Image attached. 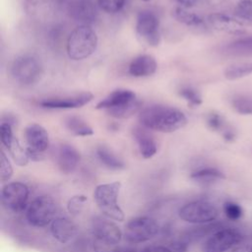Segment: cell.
I'll return each instance as SVG.
<instances>
[{
    "label": "cell",
    "instance_id": "cell-4",
    "mask_svg": "<svg viewBox=\"0 0 252 252\" xmlns=\"http://www.w3.org/2000/svg\"><path fill=\"white\" fill-rule=\"evenodd\" d=\"M120 188L121 183L119 181L99 184L94 189V199L104 217L110 220L123 221L125 216L117 202Z\"/></svg>",
    "mask_w": 252,
    "mask_h": 252
},
{
    "label": "cell",
    "instance_id": "cell-7",
    "mask_svg": "<svg viewBox=\"0 0 252 252\" xmlns=\"http://www.w3.org/2000/svg\"><path fill=\"white\" fill-rule=\"evenodd\" d=\"M178 215L186 222L202 224L214 221L219 216V210L209 201L198 200L181 207Z\"/></svg>",
    "mask_w": 252,
    "mask_h": 252
},
{
    "label": "cell",
    "instance_id": "cell-19",
    "mask_svg": "<svg viewBox=\"0 0 252 252\" xmlns=\"http://www.w3.org/2000/svg\"><path fill=\"white\" fill-rule=\"evenodd\" d=\"M158 68L157 61L154 56L149 54H142L135 57L128 67V73L137 78L148 77L156 73Z\"/></svg>",
    "mask_w": 252,
    "mask_h": 252
},
{
    "label": "cell",
    "instance_id": "cell-35",
    "mask_svg": "<svg viewBox=\"0 0 252 252\" xmlns=\"http://www.w3.org/2000/svg\"><path fill=\"white\" fill-rule=\"evenodd\" d=\"M0 175L2 182L10 180L13 175V167L3 151H1L0 154Z\"/></svg>",
    "mask_w": 252,
    "mask_h": 252
},
{
    "label": "cell",
    "instance_id": "cell-23",
    "mask_svg": "<svg viewBox=\"0 0 252 252\" xmlns=\"http://www.w3.org/2000/svg\"><path fill=\"white\" fill-rule=\"evenodd\" d=\"M173 17L176 19V21L187 27L195 29L205 28V22L201 17L192 12L187 11L183 7H176L173 11Z\"/></svg>",
    "mask_w": 252,
    "mask_h": 252
},
{
    "label": "cell",
    "instance_id": "cell-33",
    "mask_svg": "<svg viewBox=\"0 0 252 252\" xmlns=\"http://www.w3.org/2000/svg\"><path fill=\"white\" fill-rule=\"evenodd\" d=\"M234 13L239 19L252 22V0L239 1L235 7Z\"/></svg>",
    "mask_w": 252,
    "mask_h": 252
},
{
    "label": "cell",
    "instance_id": "cell-24",
    "mask_svg": "<svg viewBox=\"0 0 252 252\" xmlns=\"http://www.w3.org/2000/svg\"><path fill=\"white\" fill-rule=\"evenodd\" d=\"M190 177L198 183L202 184H209L215 182L217 180H220L224 178V174L216 167H202L195 171H193Z\"/></svg>",
    "mask_w": 252,
    "mask_h": 252
},
{
    "label": "cell",
    "instance_id": "cell-9",
    "mask_svg": "<svg viewBox=\"0 0 252 252\" xmlns=\"http://www.w3.org/2000/svg\"><path fill=\"white\" fill-rule=\"evenodd\" d=\"M29 187L22 182H10L5 184L1 190V202L3 207L11 213H21L29 201Z\"/></svg>",
    "mask_w": 252,
    "mask_h": 252
},
{
    "label": "cell",
    "instance_id": "cell-17",
    "mask_svg": "<svg viewBox=\"0 0 252 252\" xmlns=\"http://www.w3.org/2000/svg\"><path fill=\"white\" fill-rule=\"evenodd\" d=\"M80 158V153L73 146L68 144H62L58 148L56 155V162L62 173H72L78 166Z\"/></svg>",
    "mask_w": 252,
    "mask_h": 252
},
{
    "label": "cell",
    "instance_id": "cell-18",
    "mask_svg": "<svg viewBox=\"0 0 252 252\" xmlns=\"http://www.w3.org/2000/svg\"><path fill=\"white\" fill-rule=\"evenodd\" d=\"M208 22L215 30L227 33H242L244 32L243 24L235 18L222 13H214L208 17Z\"/></svg>",
    "mask_w": 252,
    "mask_h": 252
},
{
    "label": "cell",
    "instance_id": "cell-12",
    "mask_svg": "<svg viewBox=\"0 0 252 252\" xmlns=\"http://www.w3.org/2000/svg\"><path fill=\"white\" fill-rule=\"evenodd\" d=\"M92 232L94 241L110 246H117L122 238L120 227L113 221L101 218L93 220Z\"/></svg>",
    "mask_w": 252,
    "mask_h": 252
},
{
    "label": "cell",
    "instance_id": "cell-30",
    "mask_svg": "<svg viewBox=\"0 0 252 252\" xmlns=\"http://www.w3.org/2000/svg\"><path fill=\"white\" fill-rule=\"evenodd\" d=\"M179 95L187 101L191 106H198L202 103V96L200 93L192 87H182L179 91Z\"/></svg>",
    "mask_w": 252,
    "mask_h": 252
},
{
    "label": "cell",
    "instance_id": "cell-27",
    "mask_svg": "<svg viewBox=\"0 0 252 252\" xmlns=\"http://www.w3.org/2000/svg\"><path fill=\"white\" fill-rule=\"evenodd\" d=\"M6 149L9 151L12 158L19 166H26L28 164L30 158L27 153V149H24L22 147V145L16 137L6 147Z\"/></svg>",
    "mask_w": 252,
    "mask_h": 252
},
{
    "label": "cell",
    "instance_id": "cell-5",
    "mask_svg": "<svg viewBox=\"0 0 252 252\" xmlns=\"http://www.w3.org/2000/svg\"><path fill=\"white\" fill-rule=\"evenodd\" d=\"M42 73L43 68L39 59L30 54L17 57L11 66L13 78L24 86H31L36 83L42 76Z\"/></svg>",
    "mask_w": 252,
    "mask_h": 252
},
{
    "label": "cell",
    "instance_id": "cell-37",
    "mask_svg": "<svg viewBox=\"0 0 252 252\" xmlns=\"http://www.w3.org/2000/svg\"><path fill=\"white\" fill-rule=\"evenodd\" d=\"M0 138L2 145L6 148L15 138L12 130V125L9 122L3 121L0 125Z\"/></svg>",
    "mask_w": 252,
    "mask_h": 252
},
{
    "label": "cell",
    "instance_id": "cell-25",
    "mask_svg": "<svg viewBox=\"0 0 252 252\" xmlns=\"http://www.w3.org/2000/svg\"><path fill=\"white\" fill-rule=\"evenodd\" d=\"M65 126L75 136L87 137L94 134L93 128L85 120L78 116H69L66 118Z\"/></svg>",
    "mask_w": 252,
    "mask_h": 252
},
{
    "label": "cell",
    "instance_id": "cell-38",
    "mask_svg": "<svg viewBox=\"0 0 252 252\" xmlns=\"http://www.w3.org/2000/svg\"><path fill=\"white\" fill-rule=\"evenodd\" d=\"M141 252H171L168 247L161 245H151L145 247Z\"/></svg>",
    "mask_w": 252,
    "mask_h": 252
},
{
    "label": "cell",
    "instance_id": "cell-34",
    "mask_svg": "<svg viewBox=\"0 0 252 252\" xmlns=\"http://www.w3.org/2000/svg\"><path fill=\"white\" fill-rule=\"evenodd\" d=\"M126 0H96L98 7L109 14H114L121 11Z\"/></svg>",
    "mask_w": 252,
    "mask_h": 252
},
{
    "label": "cell",
    "instance_id": "cell-41",
    "mask_svg": "<svg viewBox=\"0 0 252 252\" xmlns=\"http://www.w3.org/2000/svg\"><path fill=\"white\" fill-rule=\"evenodd\" d=\"M181 6L185 7V8H189V7H192L196 4L197 0H176Z\"/></svg>",
    "mask_w": 252,
    "mask_h": 252
},
{
    "label": "cell",
    "instance_id": "cell-42",
    "mask_svg": "<svg viewBox=\"0 0 252 252\" xmlns=\"http://www.w3.org/2000/svg\"><path fill=\"white\" fill-rule=\"evenodd\" d=\"M141 1H150V0H141Z\"/></svg>",
    "mask_w": 252,
    "mask_h": 252
},
{
    "label": "cell",
    "instance_id": "cell-26",
    "mask_svg": "<svg viewBox=\"0 0 252 252\" xmlns=\"http://www.w3.org/2000/svg\"><path fill=\"white\" fill-rule=\"evenodd\" d=\"M225 52L231 55H251L252 35L241 37L225 46Z\"/></svg>",
    "mask_w": 252,
    "mask_h": 252
},
{
    "label": "cell",
    "instance_id": "cell-29",
    "mask_svg": "<svg viewBox=\"0 0 252 252\" xmlns=\"http://www.w3.org/2000/svg\"><path fill=\"white\" fill-rule=\"evenodd\" d=\"M207 124L210 129H212L213 131H216V132H220L221 135H223L226 131L231 129L225 123L222 116L217 112H211L208 114Z\"/></svg>",
    "mask_w": 252,
    "mask_h": 252
},
{
    "label": "cell",
    "instance_id": "cell-39",
    "mask_svg": "<svg viewBox=\"0 0 252 252\" xmlns=\"http://www.w3.org/2000/svg\"><path fill=\"white\" fill-rule=\"evenodd\" d=\"M230 252H252V244H243L241 242L234 246Z\"/></svg>",
    "mask_w": 252,
    "mask_h": 252
},
{
    "label": "cell",
    "instance_id": "cell-21",
    "mask_svg": "<svg viewBox=\"0 0 252 252\" xmlns=\"http://www.w3.org/2000/svg\"><path fill=\"white\" fill-rule=\"evenodd\" d=\"M60 0H26L25 9L32 17H47L54 13Z\"/></svg>",
    "mask_w": 252,
    "mask_h": 252
},
{
    "label": "cell",
    "instance_id": "cell-22",
    "mask_svg": "<svg viewBox=\"0 0 252 252\" xmlns=\"http://www.w3.org/2000/svg\"><path fill=\"white\" fill-rule=\"evenodd\" d=\"M96 156L99 161L109 169L119 170L125 167L123 160L120 159L111 150L105 146H99L96 149Z\"/></svg>",
    "mask_w": 252,
    "mask_h": 252
},
{
    "label": "cell",
    "instance_id": "cell-10",
    "mask_svg": "<svg viewBox=\"0 0 252 252\" xmlns=\"http://www.w3.org/2000/svg\"><path fill=\"white\" fill-rule=\"evenodd\" d=\"M136 32L138 36L150 46H158L160 42L159 21L151 11H141L136 20Z\"/></svg>",
    "mask_w": 252,
    "mask_h": 252
},
{
    "label": "cell",
    "instance_id": "cell-31",
    "mask_svg": "<svg viewBox=\"0 0 252 252\" xmlns=\"http://www.w3.org/2000/svg\"><path fill=\"white\" fill-rule=\"evenodd\" d=\"M87 202H88V197L86 195H75L71 197L67 203L68 213L71 216L80 215L83 212Z\"/></svg>",
    "mask_w": 252,
    "mask_h": 252
},
{
    "label": "cell",
    "instance_id": "cell-20",
    "mask_svg": "<svg viewBox=\"0 0 252 252\" xmlns=\"http://www.w3.org/2000/svg\"><path fill=\"white\" fill-rule=\"evenodd\" d=\"M133 136L138 144L139 152L144 158H151L157 154V143L153 136L147 131V128L135 127L133 129Z\"/></svg>",
    "mask_w": 252,
    "mask_h": 252
},
{
    "label": "cell",
    "instance_id": "cell-40",
    "mask_svg": "<svg viewBox=\"0 0 252 252\" xmlns=\"http://www.w3.org/2000/svg\"><path fill=\"white\" fill-rule=\"evenodd\" d=\"M169 249L171 250V252H186L187 247L184 243H175Z\"/></svg>",
    "mask_w": 252,
    "mask_h": 252
},
{
    "label": "cell",
    "instance_id": "cell-28",
    "mask_svg": "<svg viewBox=\"0 0 252 252\" xmlns=\"http://www.w3.org/2000/svg\"><path fill=\"white\" fill-rule=\"evenodd\" d=\"M224 77L227 80H237L252 74V62L231 65L224 70Z\"/></svg>",
    "mask_w": 252,
    "mask_h": 252
},
{
    "label": "cell",
    "instance_id": "cell-11",
    "mask_svg": "<svg viewBox=\"0 0 252 252\" xmlns=\"http://www.w3.org/2000/svg\"><path fill=\"white\" fill-rule=\"evenodd\" d=\"M244 236L235 228L224 227L215 231L205 243V252H225L243 242Z\"/></svg>",
    "mask_w": 252,
    "mask_h": 252
},
{
    "label": "cell",
    "instance_id": "cell-2",
    "mask_svg": "<svg viewBox=\"0 0 252 252\" xmlns=\"http://www.w3.org/2000/svg\"><path fill=\"white\" fill-rule=\"evenodd\" d=\"M141 102L136 94L130 90L119 89L110 93L95 105L96 109L106 110L107 113L118 119H125L133 116L139 111Z\"/></svg>",
    "mask_w": 252,
    "mask_h": 252
},
{
    "label": "cell",
    "instance_id": "cell-3",
    "mask_svg": "<svg viewBox=\"0 0 252 252\" xmlns=\"http://www.w3.org/2000/svg\"><path fill=\"white\" fill-rule=\"evenodd\" d=\"M96 32L89 25L77 27L67 40V54L70 59L78 61L90 57L97 47Z\"/></svg>",
    "mask_w": 252,
    "mask_h": 252
},
{
    "label": "cell",
    "instance_id": "cell-14",
    "mask_svg": "<svg viewBox=\"0 0 252 252\" xmlns=\"http://www.w3.org/2000/svg\"><path fill=\"white\" fill-rule=\"evenodd\" d=\"M97 6L94 0H70L68 12L75 21L82 25H90L97 18Z\"/></svg>",
    "mask_w": 252,
    "mask_h": 252
},
{
    "label": "cell",
    "instance_id": "cell-1",
    "mask_svg": "<svg viewBox=\"0 0 252 252\" xmlns=\"http://www.w3.org/2000/svg\"><path fill=\"white\" fill-rule=\"evenodd\" d=\"M139 121L148 130L172 133L187 124L185 114L172 106L155 104L140 111Z\"/></svg>",
    "mask_w": 252,
    "mask_h": 252
},
{
    "label": "cell",
    "instance_id": "cell-15",
    "mask_svg": "<svg viewBox=\"0 0 252 252\" xmlns=\"http://www.w3.org/2000/svg\"><path fill=\"white\" fill-rule=\"evenodd\" d=\"M25 139L27 148L43 154L49 147V136L44 127L32 123L25 129Z\"/></svg>",
    "mask_w": 252,
    "mask_h": 252
},
{
    "label": "cell",
    "instance_id": "cell-16",
    "mask_svg": "<svg viewBox=\"0 0 252 252\" xmlns=\"http://www.w3.org/2000/svg\"><path fill=\"white\" fill-rule=\"evenodd\" d=\"M50 232L59 243L65 244L71 241L78 233L77 224L66 217L55 218L50 224Z\"/></svg>",
    "mask_w": 252,
    "mask_h": 252
},
{
    "label": "cell",
    "instance_id": "cell-13",
    "mask_svg": "<svg viewBox=\"0 0 252 252\" xmlns=\"http://www.w3.org/2000/svg\"><path fill=\"white\" fill-rule=\"evenodd\" d=\"M93 98H94V95L92 93L85 92V93L75 94L72 95L44 98V99H41L38 102V104L44 108L70 109V108L82 107L85 104H88Z\"/></svg>",
    "mask_w": 252,
    "mask_h": 252
},
{
    "label": "cell",
    "instance_id": "cell-32",
    "mask_svg": "<svg viewBox=\"0 0 252 252\" xmlns=\"http://www.w3.org/2000/svg\"><path fill=\"white\" fill-rule=\"evenodd\" d=\"M232 107L240 114H252V97L248 95H238L231 101Z\"/></svg>",
    "mask_w": 252,
    "mask_h": 252
},
{
    "label": "cell",
    "instance_id": "cell-6",
    "mask_svg": "<svg viewBox=\"0 0 252 252\" xmlns=\"http://www.w3.org/2000/svg\"><path fill=\"white\" fill-rule=\"evenodd\" d=\"M56 211L57 205L54 199L49 195H41L29 205L26 217L32 226L44 227L53 221Z\"/></svg>",
    "mask_w": 252,
    "mask_h": 252
},
{
    "label": "cell",
    "instance_id": "cell-36",
    "mask_svg": "<svg viewBox=\"0 0 252 252\" xmlns=\"http://www.w3.org/2000/svg\"><path fill=\"white\" fill-rule=\"evenodd\" d=\"M223 212L226 218L230 220H237L242 217V208L234 202H225L223 205Z\"/></svg>",
    "mask_w": 252,
    "mask_h": 252
},
{
    "label": "cell",
    "instance_id": "cell-8",
    "mask_svg": "<svg viewBox=\"0 0 252 252\" xmlns=\"http://www.w3.org/2000/svg\"><path fill=\"white\" fill-rule=\"evenodd\" d=\"M158 231V222L149 217H138L130 220L124 231L125 239L130 243H142L152 239Z\"/></svg>",
    "mask_w": 252,
    "mask_h": 252
}]
</instances>
